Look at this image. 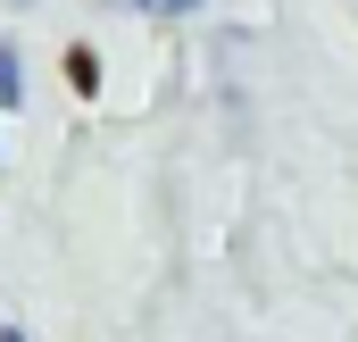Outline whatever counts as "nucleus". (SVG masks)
Returning a JSON list of instances; mask_svg holds the SVG:
<instances>
[{"label":"nucleus","instance_id":"1","mask_svg":"<svg viewBox=\"0 0 358 342\" xmlns=\"http://www.w3.org/2000/svg\"><path fill=\"white\" fill-rule=\"evenodd\" d=\"M25 100V67H17V50L0 42V109H17Z\"/></svg>","mask_w":358,"mask_h":342},{"label":"nucleus","instance_id":"2","mask_svg":"<svg viewBox=\"0 0 358 342\" xmlns=\"http://www.w3.org/2000/svg\"><path fill=\"white\" fill-rule=\"evenodd\" d=\"M117 8H142V17H192L200 0H117Z\"/></svg>","mask_w":358,"mask_h":342}]
</instances>
